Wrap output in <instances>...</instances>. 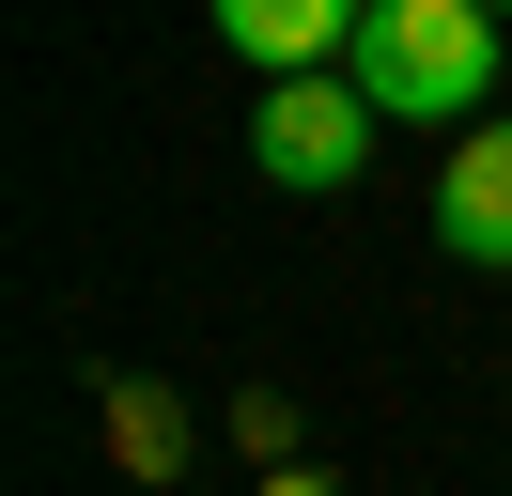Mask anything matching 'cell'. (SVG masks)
I'll return each instance as SVG.
<instances>
[{
	"mask_svg": "<svg viewBox=\"0 0 512 496\" xmlns=\"http://www.w3.org/2000/svg\"><path fill=\"white\" fill-rule=\"evenodd\" d=\"M264 496H342V481H311V465H280V481H264Z\"/></svg>",
	"mask_w": 512,
	"mask_h": 496,
	"instance_id": "cell-6",
	"label": "cell"
},
{
	"mask_svg": "<svg viewBox=\"0 0 512 496\" xmlns=\"http://www.w3.org/2000/svg\"><path fill=\"white\" fill-rule=\"evenodd\" d=\"M435 233L466 248V264H512V124H466L435 171Z\"/></svg>",
	"mask_w": 512,
	"mask_h": 496,
	"instance_id": "cell-3",
	"label": "cell"
},
{
	"mask_svg": "<svg viewBox=\"0 0 512 496\" xmlns=\"http://www.w3.org/2000/svg\"><path fill=\"white\" fill-rule=\"evenodd\" d=\"M218 31L264 62V78H311V62H357V16L342 0H218Z\"/></svg>",
	"mask_w": 512,
	"mask_h": 496,
	"instance_id": "cell-4",
	"label": "cell"
},
{
	"mask_svg": "<svg viewBox=\"0 0 512 496\" xmlns=\"http://www.w3.org/2000/svg\"><path fill=\"white\" fill-rule=\"evenodd\" d=\"M357 93H373V124H450L466 140L481 93H497V16L481 0H357Z\"/></svg>",
	"mask_w": 512,
	"mask_h": 496,
	"instance_id": "cell-1",
	"label": "cell"
},
{
	"mask_svg": "<svg viewBox=\"0 0 512 496\" xmlns=\"http://www.w3.org/2000/svg\"><path fill=\"white\" fill-rule=\"evenodd\" d=\"M109 419H125V465H171V450H187V419H171L156 388H125V403H109Z\"/></svg>",
	"mask_w": 512,
	"mask_h": 496,
	"instance_id": "cell-5",
	"label": "cell"
},
{
	"mask_svg": "<svg viewBox=\"0 0 512 496\" xmlns=\"http://www.w3.org/2000/svg\"><path fill=\"white\" fill-rule=\"evenodd\" d=\"M249 155H264V186H357L373 171V93L357 78H280L249 109Z\"/></svg>",
	"mask_w": 512,
	"mask_h": 496,
	"instance_id": "cell-2",
	"label": "cell"
}]
</instances>
